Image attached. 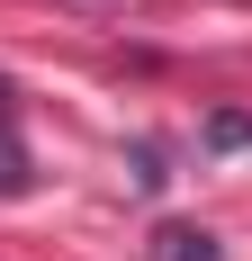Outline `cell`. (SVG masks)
Returning <instances> with one entry per match:
<instances>
[{
	"mask_svg": "<svg viewBox=\"0 0 252 261\" xmlns=\"http://www.w3.org/2000/svg\"><path fill=\"white\" fill-rule=\"evenodd\" d=\"M153 261H216V234L207 225H162L153 234Z\"/></svg>",
	"mask_w": 252,
	"mask_h": 261,
	"instance_id": "obj_1",
	"label": "cell"
},
{
	"mask_svg": "<svg viewBox=\"0 0 252 261\" xmlns=\"http://www.w3.org/2000/svg\"><path fill=\"white\" fill-rule=\"evenodd\" d=\"M207 144H216V153H243V144H252V117H243V108H216V117H207Z\"/></svg>",
	"mask_w": 252,
	"mask_h": 261,
	"instance_id": "obj_2",
	"label": "cell"
},
{
	"mask_svg": "<svg viewBox=\"0 0 252 261\" xmlns=\"http://www.w3.org/2000/svg\"><path fill=\"white\" fill-rule=\"evenodd\" d=\"M0 144H9V81H0Z\"/></svg>",
	"mask_w": 252,
	"mask_h": 261,
	"instance_id": "obj_3",
	"label": "cell"
}]
</instances>
